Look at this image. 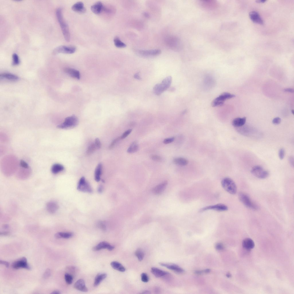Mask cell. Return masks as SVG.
I'll use <instances>...</instances> for the list:
<instances>
[{"label": "cell", "instance_id": "cell-1", "mask_svg": "<svg viewBox=\"0 0 294 294\" xmlns=\"http://www.w3.org/2000/svg\"><path fill=\"white\" fill-rule=\"evenodd\" d=\"M56 15L60 24L63 35L65 40L69 42L70 40V34L68 26L65 20L62 9L59 8L56 11Z\"/></svg>", "mask_w": 294, "mask_h": 294}, {"label": "cell", "instance_id": "cell-2", "mask_svg": "<svg viewBox=\"0 0 294 294\" xmlns=\"http://www.w3.org/2000/svg\"><path fill=\"white\" fill-rule=\"evenodd\" d=\"M172 81V78L171 76H168L165 78L161 83L157 84L154 87L153 89L154 93L157 96L161 95L169 88Z\"/></svg>", "mask_w": 294, "mask_h": 294}, {"label": "cell", "instance_id": "cell-3", "mask_svg": "<svg viewBox=\"0 0 294 294\" xmlns=\"http://www.w3.org/2000/svg\"><path fill=\"white\" fill-rule=\"evenodd\" d=\"M223 188L228 192L231 194H235L237 191V188L234 181L228 178H223L221 181Z\"/></svg>", "mask_w": 294, "mask_h": 294}, {"label": "cell", "instance_id": "cell-4", "mask_svg": "<svg viewBox=\"0 0 294 294\" xmlns=\"http://www.w3.org/2000/svg\"><path fill=\"white\" fill-rule=\"evenodd\" d=\"M79 123V120L75 115H73L67 118L64 122L57 126L59 128L66 129L74 127L77 125Z\"/></svg>", "mask_w": 294, "mask_h": 294}, {"label": "cell", "instance_id": "cell-5", "mask_svg": "<svg viewBox=\"0 0 294 294\" xmlns=\"http://www.w3.org/2000/svg\"><path fill=\"white\" fill-rule=\"evenodd\" d=\"M235 97V96L230 93H224L215 99L212 102L211 105L213 107L222 106L225 101Z\"/></svg>", "mask_w": 294, "mask_h": 294}, {"label": "cell", "instance_id": "cell-6", "mask_svg": "<svg viewBox=\"0 0 294 294\" xmlns=\"http://www.w3.org/2000/svg\"><path fill=\"white\" fill-rule=\"evenodd\" d=\"M240 200L246 207L253 210H257V205L251 200L249 196L246 194L241 192L239 194Z\"/></svg>", "mask_w": 294, "mask_h": 294}, {"label": "cell", "instance_id": "cell-7", "mask_svg": "<svg viewBox=\"0 0 294 294\" xmlns=\"http://www.w3.org/2000/svg\"><path fill=\"white\" fill-rule=\"evenodd\" d=\"M252 174L256 177L260 179H264L269 176L268 172L260 166H254L252 169Z\"/></svg>", "mask_w": 294, "mask_h": 294}, {"label": "cell", "instance_id": "cell-8", "mask_svg": "<svg viewBox=\"0 0 294 294\" xmlns=\"http://www.w3.org/2000/svg\"><path fill=\"white\" fill-rule=\"evenodd\" d=\"M76 50L75 47L73 46H61L56 48L53 51L52 54L55 55L60 53L72 54Z\"/></svg>", "mask_w": 294, "mask_h": 294}, {"label": "cell", "instance_id": "cell-9", "mask_svg": "<svg viewBox=\"0 0 294 294\" xmlns=\"http://www.w3.org/2000/svg\"><path fill=\"white\" fill-rule=\"evenodd\" d=\"M77 190L81 192L91 193L92 192V189L89 184L87 182L85 178L82 177L80 180L77 186Z\"/></svg>", "mask_w": 294, "mask_h": 294}, {"label": "cell", "instance_id": "cell-10", "mask_svg": "<svg viewBox=\"0 0 294 294\" xmlns=\"http://www.w3.org/2000/svg\"><path fill=\"white\" fill-rule=\"evenodd\" d=\"M214 210L218 211H224L228 210L227 207L223 204H218L214 205H210L204 207L201 209L200 212H203L207 210Z\"/></svg>", "mask_w": 294, "mask_h": 294}, {"label": "cell", "instance_id": "cell-11", "mask_svg": "<svg viewBox=\"0 0 294 294\" xmlns=\"http://www.w3.org/2000/svg\"><path fill=\"white\" fill-rule=\"evenodd\" d=\"M13 267L15 269H18L23 268L28 269H30L31 267L27 262L26 258L23 257L14 262L12 264Z\"/></svg>", "mask_w": 294, "mask_h": 294}, {"label": "cell", "instance_id": "cell-12", "mask_svg": "<svg viewBox=\"0 0 294 294\" xmlns=\"http://www.w3.org/2000/svg\"><path fill=\"white\" fill-rule=\"evenodd\" d=\"M137 53L141 56L144 57H150L159 55L161 53V51L159 49L140 50L137 51Z\"/></svg>", "mask_w": 294, "mask_h": 294}, {"label": "cell", "instance_id": "cell-13", "mask_svg": "<svg viewBox=\"0 0 294 294\" xmlns=\"http://www.w3.org/2000/svg\"><path fill=\"white\" fill-rule=\"evenodd\" d=\"M114 248V247L108 243L106 242H102L94 246L93 248L94 251H98L103 249H107L109 251H112Z\"/></svg>", "mask_w": 294, "mask_h": 294}, {"label": "cell", "instance_id": "cell-14", "mask_svg": "<svg viewBox=\"0 0 294 294\" xmlns=\"http://www.w3.org/2000/svg\"><path fill=\"white\" fill-rule=\"evenodd\" d=\"M249 17L254 23L260 25L263 24V21L259 14L257 12L252 11L249 14Z\"/></svg>", "mask_w": 294, "mask_h": 294}, {"label": "cell", "instance_id": "cell-15", "mask_svg": "<svg viewBox=\"0 0 294 294\" xmlns=\"http://www.w3.org/2000/svg\"><path fill=\"white\" fill-rule=\"evenodd\" d=\"M201 5L204 8L209 10L215 9L218 5L217 2L214 1H203L201 2Z\"/></svg>", "mask_w": 294, "mask_h": 294}, {"label": "cell", "instance_id": "cell-16", "mask_svg": "<svg viewBox=\"0 0 294 294\" xmlns=\"http://www.w3.org/2000/svg\"><path fill=\"white\" fill-rule=\"evenodd\" d=\"M160 264L163 266L166 267L168 269L173 270L178 273H183L184 270L178 265L173 264H168L164 263H160Z\"/></svg>", "mask_w": 294, "mask_h": 294}, {"label": "cell", "instance_id": "cell-17", "mask_svg": "<svg viewBox=\"0 0 294 294\" xmlns=\"http://www.w3.org/2000/svg\"><path fill=\"white\" fill-rule=\"evenodd\" d=\"M74 288L83 292H87L88 289L86 287L84 280L83 279H80L77 280L74 285Z\"/></svg>", "mask_w": 294, "mask_h": 294}, {"label": "cell", "instance_id": "cell-18", "mask_svg": "<svg viewBox=\"0 0 294 294\" xmlns=\"http://www.w3.org/2000/svg\"><path fill=\"white\" fill-rule=\"evenodd\" d=\"M72 9L74 11L80 13H85L86 11L83 3L81 2L74 4L72 7Z\"/></svg>", "mask_w": 294, "mask_h": 294}, {"label": "cell", "instance_id": "cell-19", "mask_svg": "<svg viewBox=\"0 0 294 294\" xmlns=\"http://www.w3.org/2000/svg\"><path fill=\"white\" fill-rule=\"evenodd\" d=\"M167 184V182L165 181L158 185L153 189V192L156 195L161 194L165 190Z\"/></svg>", "mask_w": 294, "mask_h": 294}, {"label": "cell", "instance_id": "cell-20", "mask_svg": "<svg viewBox=\"0 0 294 294\" xmlns=\"http://www.w3.org/2000/svg\"><path fill=\"white\" fill-rule=\"evenodd\" d=\"M242 245L243 248L247 250H250L253 249L255 246L254 242L250 238H246L243 240Z\"/></svg>", "mask_w": 294, "mask_h": 294}, {"label": "cell", "instance_id": "cell-21", "mask_svg": "<svg viewBox=\"0 0 294 294\" xmlns=\"http://www.w3.org/2000/svg\"><path fill=\"white\" fill-rule=\"evenodd\" d=\"M104 8L103 4L101 2H98L91 6V10L94 14H99L102 11Z\"/></svg>", "mask_w": 294, "mask_h": 294}, {"label": "cell", "instance_id": "cell-22", "mask_svg": "<svg viewBox=\"0 0 294 294\" xmlns=\"http://www.w3.org/2000/svg\"><path fill=\"white\" fill-rule=\"evenodd\" d=\"M65 71L72 77L79 80L80 78V73L77 70L71 68H67L65 69Z\"/></svg>", "mask_w": 294, "mask_h": 294}, {"label": "cell", "instance_id": "cell-23", "mask_svg": "<svg viewBox=\"0 0 294 294\" xmlns=\"http://www.w3.org/2000/svg\"><path fill=\"white\" fill-rule=\"evenodd\" d=\"M59 206L56 202L51 201L48 202L46 205L48 211L52 214L55 213L58 210Z\"/></svg>", "mask_w": 294, "mask_h": 294}, {"label": "cell", "instance_id": "cell-24", "mask_svg": "<svg viewBox=\"0 0 294 294\" xmlns=\"http://www.w3.org/2000/svg\"><path fill=\"white\" fill-rule=\"evenodd\" d=\"M151 271L152 274L157 278L161 277L169 274L168 272L163 271L155 267H152L151 268Z\"/></svg>", "mask_w": 294, "mask_h": 294}, {"label": "cell", "instance_id": "cell-25", "mask_svg": "<svg viewBox=\"0 0 294 294\" xmlns=\"http://www.w3.org/2000/svg\"><path fill=\"white\" fill-rule=\"evenodd\" d=\"M246 121V118L245 117L242 118H237L234 119L232 121V124L235 127H239L243 126Z\"/></svg>", "mask_w": 294, "mask_h": 294}, {"label": "cell", "instance_id": "cell-26", "mask_svg": "<svg viewBox=\"0 0 294 294\" xmlns=\"http://www.w3.org/2000/svg\"><path fill=\"white\" fill-rule=\"evenodd\" d=\"M107 274L105 273H100L98 274L95 277L94 285L95 287L98 286L100 283L107 277Z\"/></svg>", "mask_w": 294, "mask_h": 294}, {"label": "cell", "instance_id": "cell-27", "mask_svg": "<svg viewBox=\"0 0 294 294\" xmlns=\"http://www.w3.org/2000/svg\"><path fill=\"white\" fill-rule=\"evenodd\" d=\"M102 166L101 163H99L97 166L95 172V179L97 182H99L101 180L102 174Z\"/></svg>", "mask_w": 294, "mask_h": 294}, {"label": "cell", "instance_id": "cell-28", "mask_svg": "<svg viewBox=\"0 0 294 294\" xmlns=\"http://www.w3.org/2000/svg\"><path fill=\"white\" fill-rule=\"evenodd\" d=\"M111 265L114 269L119 271L123 272L125 271L126 268L120 262L114 261L111 263Z\"/></svg>", "mask_w": 294, "mask_h": 294}, {"label": "cell", "instance_id": "cell-29", "mask_svg": "<svg viewBox=\"0 0 294 294\" xmlns=\"http://www.w3.org/2000/svg\"><path fill=\"white\" fill-rule=\"evenodd\" d=\"M0 77L1 79H5L12 81H15L19 79L17 76L9 73H3L0 75Z\"/></svg>", "mask_w": 294, "mask_h": 294}, {"label": "cell", "instance_id": "cell-30", "mask_svg": "<svg viewBox=\"0 0 294 294\" xmlns=\"http://www.w3.org/2000/svg\"><path fill=\"white\" fill-rule=\"evenodd\" d=\"M139 145L138 142L135 141L132 143L127 149V152L129 153H133L137 152L139 149Z\"/></svg>", "mask_w": 294, "mask_h": 294}, {"label": "cell", "instance_id": "cell-31", "mask_svg": "<svg viewBox=\"0 0 294 294\" xmlns=\"http://www.w3.org/2000/svg\"><path fill=\"white\" fill-rule=\"evenodd\" d=\"M73 235V233L71 232H60L56 233L55 237L57 238L68 239L72 237Z\"/></svg>", "mask_w": 294, "mask_h": 294}, {"label": "cell", "instance_id": "cell-32", "mask_svg": "<svg viewBox=\"0 0 294 294\" xmlns=\"http://www.w3.org/2000/svg\"><path fill=\"white\" fill-rule=\"evenodd\" d=\"M174 162L176 164L182 166H186L188 163V161L187 159L182 157H178L174 159Z\"/></svg>", "mask_w": 294, "mask_h": 294}, {"label": "cell", "instance_id": "cell-33", "mask_svg": "<svg viewBox=\"0 0 294 294\" xmlns=\"http://www.w3.org/2000/svg\"><path fill=\"white\" fill-rule=\"evenodd\" d=\"M64 170V167L62 165L59 164H55L52 167L51 171L54 174H57Z\"/></svg>", "mask_w": 294, "mask_h": 294}, {"label": "cell", "instance_id": "cell-34", "mask_svg": "<svg viewBox=\"0 0 294 294\" xmlns=\"http://www.w3.org/2000/svg\"><path fill=\"white\" fill-rule=\"evenodd\" d=\"M114 42L115 46L117 48H122L126 46L125 44L123 42L117 37H116L114 39Z\"/></svg>", "mask_w": 294, "mask_h": 294}, {"label": "cell", "instance_id": "cell-35", "mask_svg": "<svg viewBox=\"0 0 294 294\" xmlns=\"http://www.w3.org/2000/svg\"><path fill=\"white\" fill-rule=\"evenodd\" d=\"M135 254L139 261H141L143 260L145 254L141 249H138L135 252Z\"/></svg>", "mask_w": 294, "mask_h": 294}, {"label": "cell", "instance_id": "cell-36", "mask_svg": "<svg viewBox=\"0 0 294 294\" xmlns=\"http://www.w3.org/2000/svg\"><path fill=\"white\" fill-rule=\"evenodd\" d=\"M13 63L12 64L13 66H17L20 63V61L19 57L18 55L15 53L12 56Z\"/></svg>", "mask_w": 294, "mask_h": 294}, {"label": "cell", "instance_id": "cell-37", "mask_svg": "<svg viewBox=\"0 0 294 294\" xmlns=\"http://www.w3.org/2000/svg\"><path fill=\"white\" fill-rule=\"evenodd\" d=\"M97 148L95 144H91L88 147L87 152V154L88 155H90L92 154L96 150Z\"/></svg>", "mask_w": 294, "mask_h": 294}, {"label": "cell", "instance_id": "cell-38", "mask_svg": "<svg viewBox=\"0 0 294 294\" xmlns=\"http://www.w3.org/2000/svg\"><path fill=\"white\" fill-rule=\"evenodd\" d=\"M65 277V281L67 284L70 285L72 283L73 277L71 275L68 273H66Z\"/></svg>", "mask_w": 294, "mask_h": 294}, {"label": "cell", "instance_id": "cell-39", "mask_svg": "<svg viewBox=\"0 0 294 294\" xmlns=\"http://www.w3.org/2000/svg\"><path fill=\"white\" fill-rule=\"evenodd\" d=\"M141 279L142 281L144 283H147L149 280V277L147 274L145 273H143L141 275Z\"/></svg>", "mask_w": 294, "mask_h": 294}, {"label": "cell", "instance_id": "cell-40", "mask_svg": "<svg viewBox=\"0 0 294 294\" xmlns=\"http://www.w3.org/2000/svg\"><path fill=\"white\" fill-rule=\"evenodd\" d=\"M120 137H119L114 139L111 143L109 147V149H112L116 145L117 143L120 140Z\"/></svg>", "mask_w": 294, "mask_h": 294}, {"label": "cell", "instance_id": "cell-41", "mask_svg": "<svg viewBox=\"0 0 294 294\" xmlns=\"http://www.w3.org/2000/svg\"><path fill=\"white\" fill-rule=\"evenodd\" d=\"M151 159L153 161L157 162H161L162 160V158L157 155H153L151 157Z\"/></svg>", "mask_w": 294, "mask_h": 294}, {"label": "cell", "instance_id": "cell-42", "mask_svg": "<svg viewBox=\"0 0 294 294\" xmlns=\"http://www.w3.org/2000/svg\"><path fill=\"white\" fill-rule=\"evenodd\" d=\"M285 155V151L284 149L281 148L279 149V156L280 159H283Z\"/></svg>", "mask_w": 294, "mask_h": 294}, {"label": "cell", "instance_id": "cell-43", "mask_svg": "<svg viewBox=\"0 0 294 294\" xmlns=\"http://www.w3.org/2000/svg\"><path fill=\"white\" fill-rule=\"evenodd\" d=\"M132 130L130 129L125 131L120 137L121 139H123L126 137L132 132Z\"/></svg>", "mask_w": 294, "mask_h": 294}, {"label": "cell", "instance_id": "cell-44", "mask_svg": "<svg viewBox=\"0 0 294 294\" xmlns=\"http://www.w3.org/2000/svg\"><path fill=\"white\" fill-rule=\"evenodd\" d=\"M175 138L174 137L167 138L164 140L163 143L166 144H168L173 142Z\"/></svg>", "mask_w": 294, "mask_h": 294}, {"label": "cell", "instance_id": "cell-45", "mask_svg": "<svg viewBox=\"0 0 294 294\" xmlns=\"http://www.w3.org/2000/svg\"><path fill=\"white\" fill-rule=\"evenodd\" d=\"M51 274V270L49 269H48L44 273L43 276V277L45 279L48 278L50 276Z\"/></svg>", "mask_w": 294, "mask_h": 294}, {"label": "cell", "instance_id": "cell-46", "mask_svg": "<svg viewBox=\"0 0 294 294\" xmlns=\"http://www.w3.org/2000/svg\"><path fill=\"white\" fill-rule=\"evenodd\" d=\"M20 165L22 167L24 168L29 169V166L28 164L23 160H22L20 161Z\"/></svg>", "mask_w": 294, "mask_h": 294}, {"label": "cell", "instance_id": "cell-47", "mask_svg": "<svg viewBox=\"0 0 294 294\" xmlns=\"http://www.w3.org/2000/svg\"><path fill=\"white\" fill-rule=\"evenodd\" d=\"M216 249L218 250L221 251L224 249L223 244L221 243H217L215 245Z\"/></svg>", "mask_w": 294, "mask_h": 294}, {"label": "cell", "instance_id": "cell-48", "mask_svg": "<svg viewBox=\"0 0 294 294\" xmlns=\"http://www.w3.org/2000/svg\"><path fill=\"white\" fill-rule=\"evenodd\" d=\"M95 144L97 149H100L101 148L102 145L99 139L97 138L96 139Z\"/></svg>", "mask_w": 294, "mask_h": 294}, {"label": "cell", "instance_id": "cell-49", "mask_svg": "<svg viewBox=\"0 0 294 294\" xmlns=\"http://www.w3.org/2000/svg\"><path fill=\"white\" fill-rule=\"evenodd\" d=\"M281 122V119L279 117H276L273 119L272 123L275 125H278L280 124Z\"/></svg>", "mask_w": 294, "mask_h": 294}, {"label": "cell", "instance_id": "cell-50", "mask_svg": "<svg viewBox=\"0 0 294 294\" xmlns=\"http://www.w3.org/2000/svg\"><path fill=\"white\" fill-rule=\"evenodd\" d=\"M289 161L291 165L293 167L294 166V158L292 156L289 157Z\"/></svg>", "mask_w": 294, "mask_h": 294}, {"label": "cell", "instance_id": "cell-51", "mask_svg": "<svg viewBox=\"0 0 294 294\" xmlns=\"http://www.w3.org/2000/svg\"><path fill=\"white\" fill-rule=\"evenodd\" d=\"M0 263L5 265L7 267L9 266V263L8 262L1 260H0Z\"/></svg>", "mask_w": 294, "mask_h": 294}, {"label": "cell", "instance_id": "cell-52", "mask_svg": "<svg viewBox=\"0 0 294 294\" xmlns=\"http://www.w3.org/2000/svg\"><path fill=\"white\" fill-rule=\"evenodd\" d=\"M284 91L285 92H288L291 93H293L294 92L293 89L291 88H287L285 89L284 90Z\"/></svg>", "mask_w": 294, "mask_h": 294}, {"label": "cell", "instance_id": "cell-53", "mask_svg": "<svg viewBox=\"0 0 294 294\" xmlns=\"http://www.w3.org/2000/svg\"><path fill=\"white\" fill-rule=\"evenodd\" d=\"M134 78L137 80H140L141 79L139 75V73H137L135 74L134 75Z\"/></svg>", "mask_w": 294, "mask_h": 294}, {"label": "cell", "instance_id": "cell-54", "mask_svg": "<svg viewBox=\"0 0 294 294\" xmlns=\"http://www.w3.org/2000/svg\"><path fill=\"white\" fill-rule=\"evenodd\" d=\"M103 186L102 185H100L99 186L98 188V192H99V193H101L102 192V191H103Z\"/></svg>", "mask_w": 294, "mask_h": 294}, {"label": "cell", "instance_id": "cell-55", "mask_svg": "<svg viewBox=\"0 0 294 294\" xmlns=\"http://www.w3.org/2000/svg\"><path fill=\"white\" fill-rule=\"evenodd\" d=\"M51 293V294H60V293H60V291H59L55 290V291H53L52 293Z\"/></svg>", "mask_w": 294, "mask_h": 294}, {"label": "cell", "instance_id": "cell-56", "mask_svg": "<svg viewBox=\"0 0 294 294\" xmlns=\"http://www.w3.org/2000/svg\"><path fill=\"white\" fill-rule=\"evenodd\" d=\"M150 292L148 290H145L142 292V293L144 294H149L150 293Z\"/></svg>", "mask_w": 294, "mask_h": 294}, {"label": "cell", "instance_id": "cell-57", "mask_svg": "<svg viewBox=\"0 0 294 294\" xmlns=\"http://www.w3.org/2000/svg\"><path fill=\"white\" fill-rule=\"evenodd\" d=\"M266 1H263V0H258V1H256V2L259 3H264Z\"/></svg>", "mask_w": 294, "mask_h": 294}, {"label": "cell", "instance_id": "cell-58", "mask_svg": "<svg viewBox=\"0 0 294 294\" xmlns=\"http://www.w3.org/2000/svg\"><path fill=\"white\" fill-rule=\"evenodd\" d=\"M226 276L227 277H228V278H229V277H231V275L230 274L228 273V274H227Z\"/></svg>", "mask_w": 294, "mask_h": 294}, {"label": "cell", "instance_id": "cell-59", "mask_svg": "<svg viewBox=\"0 0 294 294\" xmlns=\"http://www.w3.org/2000/svg\"><path fill=\"white\" fill-rule=\"evenodd\" d=\"M291 112H292V114H294V110H292Z\"/></svg>", "mask_w": 294, "mask_h": 294}]
</instances>
